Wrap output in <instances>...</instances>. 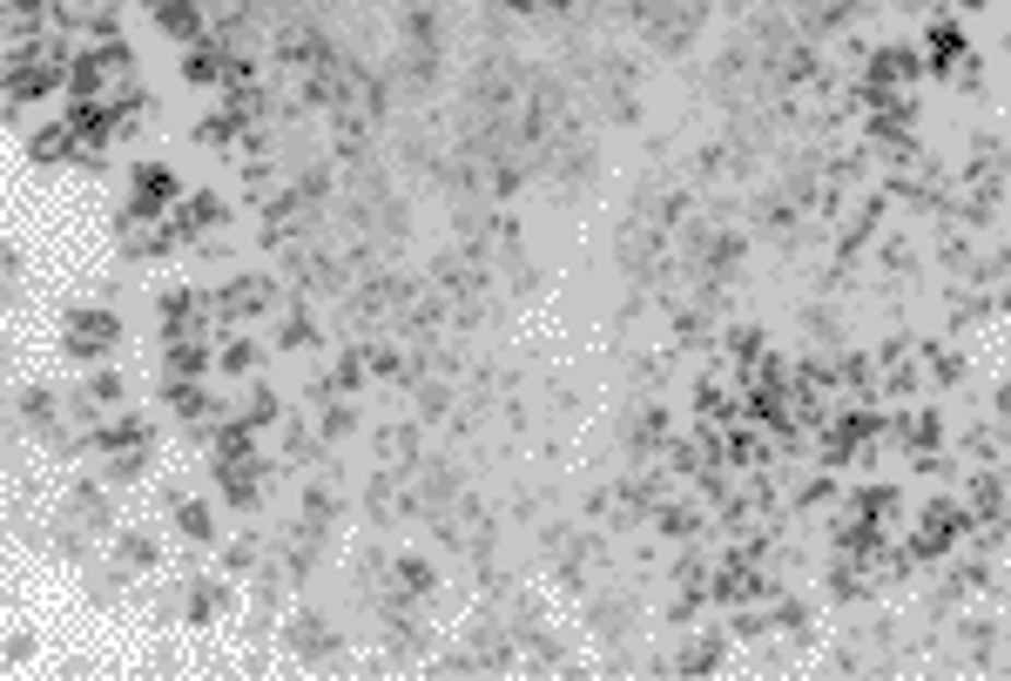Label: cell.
<instances>
[{
  "mask_svg": "<svg viewBox=\"0 0 1011 681\" xmlns=\"http://www.w3.org/2000/svg\"><path fill=\"white\" fill-rule=\"evenodd\" d=\"M910 74H917V61H910L904 48H883V55H877V82H897V89H904Z\"/></svg>",
  "mask_w": 1011,
  "mask_h": 681,
  "instance_id": "7a4b0ae2",
  "label": "cell"
},
{
  "mask_svg": "<svg viewBox=\"0 0 1011 681\" xmlns=\"http://www.w3.org/2000/svg\"><path fill=\"white\" fill-rule=\"evenodd\" d=\"M108 344H115V317H108V310L68 317V351H74V357H95V351H108Z\"/></svg>",
  "mask_w": 1011,
  "mask_h": 681,
  "instance_id": "6da1fadb",
  "label": "cell"
}]
</instances>
